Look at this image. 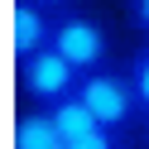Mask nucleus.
<instances>
[{
  "label": "nucleus",
  "instance_id": "nucleus-10",
  "mask_svg": "<svg viewBox=\"0 0 149 149\" xmlns=\"http://www.w3.org/2000/svg\"><path fill=\"white\" fill-rule=\"evenodd\" d=\"M34 5H43V10H72V0H34Z\"/></svg>",
  "mask_w": 149,
  "mask_h": 149
},
{
  "label": "nucleus",
  "instance_id": "nucleus-2",
  "mask_svg": "<svg viewBox=\"0 0 149 149\" xmlns=\"http://www.w3.org/2000/svg\"><path fill=\"white\" fill-rule=\"evenodd\" d=\"M15 77H19V91L29 101L53 106V101H63V96L77 91L82 72L72 68L58 48H39V53H29V58H15Z\"/></svg>",
  "mask_w": 149,
  "mask_h": 149
},
{
  "label": "nucleus",
  "instance_id": "nucleus-8",
  "mask_svg": "<svg viewBox=\"0 0 149 149\" xmlns=\"http://www.w3.org/2000/svg\"><path fill=\"white\" fill-rule=\"evenodd\" d=\"M120 135L125 130H111V125H96V130H87V135H77L68 149H120Z\"/></svg>",
  "mask_w": 149,
  "mask_h": 149
},
{
  "label": "nucleus",
  "instance_id": "nucleus-4",
  "mask_svg": "<svg viewBox=\"0 0 149 149\" xmlns=\"http://www.w3.org/2000/svg\"><path fill=\"white\" fill-rule=\"evenodd\" d=\"M53 10H43V5H34V0H15V58H29V53L39 48H53Z\"/></svg>",
  "mask_w": 149,
  "mask_h": 149
},
{
  "label": "nucleus",
  "instance_id": "nucleus-6",
  "mask_svg": "<svg viewBox=\"0 0 149 149\" xmlns=\"http://www.w3.org/2000/svg\"><path fill=\"white\" fill-rule=\"evenodd\" d=\"M48 111H53V120H58V130H63V139H68V144H72L77 135H87V130H96V125H101L96 111H91L87 101L77 96V91H72V96H63V101H53Z\"/></svg>",
  "mask_w": 149,
  "mask_h": 149
},
{
  "label": "nucleus",
  "instance_id": "nucleus-9",
  "mask_svg": "<svg viewBox=\"0 0 149 149\" xmlns=\"http://www.w3.org/2000/svg\"><path fill=\"white\" fill-rule=\"evenodd\" d=\"M130 29L139 34V39H149V0H130Z\"/></svg>",
  "mask_w": 149,
  "mask_h": 149
},
{
  "label": "nucleus",
  "instance_id": "nucleus-5",
  "mask_svg": "<svg viewBox=\"0 0 149 149\" xmlns=\"http://www.w3.org/2000/svg\"><path fill=\"white\" fill-rule=\"evenodd\" d=\"M15 149H68V139H63V130H58L48 106L24 111L15 120Z\"/></svg>",
  "mask_w": 149,
  "mask_h": 149
},
{
  "label": "nucleus",
  "instance_id": "nucleus-7",
  "mask_svg": "<svg viewBox=\"0 0 149 149\" xmlns=\"http://www.w3.org/2000/svg\"><path fill=\"white\" fill-rule=\"evenodd\" d=\"M125 72H130V87H135V96H139V111L149 116V39L139 43L135 53H130Z\"/></svg>",
  "mask_w": 149,
  "mask_h": 149
},
{
  "label": "nucleus",
  "instance_id": "nucleus-3",
  "mask_svg": "<svg viewBox=\"0 0 149 149\" xmlns=\"http://www.w3.org/2000/svg\"><path fill=\"white\" fill-rule=\"evenodd\" d=\"M53 48H58L77 72H96V68H106L111 39H106V29H101L91 15H82V10H63L58 24H53Z\"/></svg>",
  "mask_w": 149,
  "mask_h": 149
},
{
  "label": "nucleus",
  "instance_id": "nucleus-1",
  "mask_svg": "<svg viewBox=\"0 0 149 149\" xmlns=\"http://www.w3.org/2000/svg\"><path fill=\"white\" fill-rule=\"evenodd\" d=\"M77 96L87 101V106L96 111V120H101V125H111V130H125L135 116H144V111H139L135 87H130V72H125V68H120V72H116V68L82 72Z\"/></svg>",
  "mask_w": 149,
  "mask_h": 149
}]
</instances>
